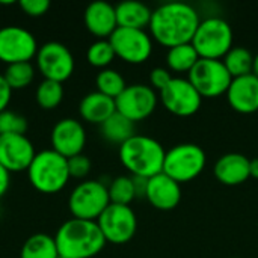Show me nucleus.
I'll use <instances>...</instances> for the list:
<instances>
[{
    "label": "nucleus",
    "mask_w": 258,
    "mask_h": 258,
    "mask_svg": "<svg viewBox=\"0 0 258 258\" xmlns=\"http://www.w3.org/2000/svg\"><path fill=\"white\" fill-rule=\"evenodd\" d=\"M201 23L194 6L184 2H168L153 11L150 30L156 41L166 47L192 42Z\"/></svg>",
    "instance_id": "nucleus-1"
},
{
    "label": "nucleus",
    "mask_w": 258,
    "mask_h": 258,
    "mask_svg": "<svg viewBox=\"0 0 258 258\" xmlns=\"http://www.w3.org/2000/svg\"><path fill=\"white\" fill-rule=\"evenodd\" d=\"M60 258H92L107 243L97 221L71 218L54 236Z\"/></svg>",
    "instance_id": "nucleus-2"
},
{
    "label": "nucleus",
    "mask_w": 258,
    "mask_h": 258,
    "mask_svg": "<svg viewBox=\"0 0 258 258\" xmlns=\"http://www.w3.org/2000/svg\"><path fill=\"white\" fill-rule=\"evenodd\" d=\"M166 151L159 141L145 135H135L119 145V160L136 177L150 178L163 172Z\"/></svg>",
    "instance_id": "nucleus-3"
},
{
    "label": "nucleus",
    "mask_w": 258,
    "mask_h": 258,
    "mask_svg": "<svg viewBox=\"0 0 258 258\" xmlns=\"http://www.w3.org/2000/svg\"><path fill=\"white\" fill-rule=\"evenodd\" d=\"M27 178L30 184L41 194H57L70 181L68 159L54 150H42L35 154Z\"/></svg>",
    "instance_id": "nucleus-4"
},
{
    "label": "nucleus",
    "mask_w": 258,
    "mask_h": 258,
    "mask_svg": "<svg viewBox=\"0 0 258 258\" xmlns=\"http://www.w3.org/2000/svg\"><path fill=\"white\" fill-rule=\"evenodd\" d=\"M233 29L230 23L221 17H210L201 20L194 38L192 45L200 57L222 59L233 47Z\"/></svg>",
    "instance_id": "nucleus-5"
},
{
    "label": "nucleus",
    "mask_w": 258,
    "mask_h": 258,
    "mask_svg": "<svg viewBox=\"0 0 258 258\" xmlns=\"http://www.w3.org/2000/svg\"><path fill=\"white\" fill-rule=\"evenodd\" d=\"M109 204L107 186L98 180H85L79 183L68 198V209L73 218L85 221H97Z\"/></svg>",
    "instance_id": "nucleus-6"
},
{
    "label": "nucleus",
    "mask_w": 258,
    "mask_h": 258,
    "mask_svg": "<svg viewBox=\"0 0 258 258\" xmlns=\"http://www.w3.org/2000/svg\"><path fill=\"white\" fill-rule=\"evenodd\" d=\"M206 153L197 144H178L166 151L163 172L178 183L198 177L206 166Z\"/></svg>",
    "instance_id": "nucleus-7"
},
{
    "label": "nucleus",
    "mask_w": 258,
    "mask_h": 258,
    "mask_svg": "<svg viewBox=\"0 0 258 258\" xmlns=\"http://www.w3.org/2000/svg\"><path fill=\"white\" fill-rule=\"evenodd\" d=\"M189 82L201 94V97H218L227 94L233 80L222 59L200 57L189 71Z\"/></svg>",
    "instance_id": "nucleus-8"
},
{
    "label": "nucleus",
    "mask_w": 258,
    "mask_h": 258,
    "mask_svg": "<svg viewBox=\"0 0 258 258\" xmlns=\"http://www.w3.org/2000/svg\"><path fill=\"white\" fill-rule=\"evenodd\" d=\"M97 224L106 239L113 245H124L133 239L138 230V218L130 206L109 204L97 219Z\"/></svg>",
    "instance_id": "nucleus-9"
},
{
    "label": "nucleus",
    "mask_w": 258,
    "mask_h": 258,
    "mask_svg": "<svg viewBox=\"0 0 258 258\" xmlns=\"http://www.w3.org/2000/svg\"><path fill=\"white\" fill-rule=\"evenodd\" d=\"M35 59L36 68L45 80L63 83L74 73V56L71 50L57 41L42 44Z\"/></svg>",
    "instance_id": "nucleus-10"
},
{
    "label": "nucleus",
    "mask_w": 258,
    "mask_h": 258,
    "mask_svg": "<svg viewBox=\"0 0 258 258\" xmlns=\"http://www.w3.org/2000/svg\"><path fill=\"white\" fill-rule=\"evenodd\" d=\"M35 36L24 27L6 26L0 29V60L6 65L30 62L38 53Z\"/></svg>",
    "instance_id": "nucleus-11"
},
{
    "label": "nucleus",
    "mask_w": 258,
    "mask_h": 258,
    "mask_svg": "<svg viewBox=\"0 0 258 258\" xmlns=\"http://www.w3.org/2000/svg\"><path fill=\"white\" fill-rule=\"evenodd\" d=\"M109 41L115 54L128 63H142L153 51V41L145 29L116 27Z\"/></svg>",
    "instance_id": "nucleus-12"
},
{
    "label": "nucleus",
    "mask_w": 258,
    "mask_h": 258,
    "mask_svg": "<svg viewBox=\"0 0 258 258\" xmlns=\"http://www.w3.org/2000/svg\"><path fill=\"white\" fill-rule=\"evenodd\" d=\"M116 112L128 118L130 121H142L150 116L157 106V95L148 85L133 83L115 98Z\"/></svg>",
    "instance_id": "nucleus-13"
},
{
    "label": "nucleus",
    "mask_w": 258,
    "mask_h": 258,
    "mask_svg": "<svg viewBox=\"0 0 258 258\" xmlns=\"http://www.w3.org/2000/svg\"><path fill=\"white\" fill-rule=\"evenodd\" d=\"M163 106L177 116H190L198 112L203 103L201 94L189 82V79L172 77V80L160 91Z\"/></svg>",
    "instance_id": "nucleus-14"
},
{
    "label": "nucleus",
    "mask_w": 258,
    "mask_h": 258,
    "mask_svg": "<svg viewBox=\"0 0 258 258\" xmlns=\"http://www.w3.org/2000/svg\"><path fill=\"white\" fill-rule=\"evenodd\" d=\"M36 151L26 135H0V165L9 172L27 171Z\"/></svg>",
    "instance_id": "nucleus-15"
},
{
    "label": "nucleus",
    "mask_w": 258,
    "mask_h": 258,
    "mask_svg": "<svg viewBox=\"0 0 258 258\" xmlns=\"http://www.w3.org/2000/svg\"><path fill=\"white\" fill-rule=\"evenodd\" d=\"M51 150L71 159L82 154L86 144V130L83 124L74 118H63L57 121L51 130Z\"/></svg>",
    "instance_id": "nucleus-16"
},
{
    "label": "nucleus",
    "mask_w": 258,
    "mask_h": 258,
    "mask_svg": "<svg viewBox=\"0 0 258 258\" xmlns=\"http://www.w3.org/2000/svg\"><path fill=\"white\" fill-rule=\"evenodd\" d=\"M145 198L159 210H172L181 200V186L165 172L148 178Z\"/></svg>",
    "instance_id": "nucleus-17"
},
{
    "label": "nucleus",
    "mask_w": 258,
    "mask_h": 258,
    "mask_svg": "<svg viewBox=\"0 0 258 258\" xmlns=\"http://www.w3.org/2000/svg\"><path fill=\"white\" fill-rule=\"evenodd\" d=\"M230 106L240 113H254L258 110V77L251 73L234 77L227 91Z\"/></svg>",
    "instance_id": "nucleus-18"
},
{
    "label": "nucleus",
    "mask_w": 258,
    "mask_h": 258,
    "mask_svg": "<svg viewBox=\"0 0 258 258\" xmlns=\"http://www.w3.org/2000/svg\"><path fill=\"white\" fill-rule=\"evenodd\" d=\"M83 20L86 29L98 39H109L118 27L115 6L103 0L89 3L85 9Z\"/></svg>",
    "instance_id": "nucleus-19"
},
{
    "label": "nucleus",
    "mask_w": 258,
    "mask_h": 258,
    "mask_svg": "<svg viewBox=\"0 0 258 258\" xmlns=\"http://www.w3.org/2000/svg\"><path fill=\"white\" fill-rule=\"evenodd\" d=\"M215 177L228 186L245 183L249 175V159L240 153H228L221 156L213 166Z\"/></svg>",
    "instance_id": "nucleus-20"
},
{
    "label": "nucleus",
    "mask_w": 258,
    "mask_h": 258,
    "mask_svg": "<svg viewBox=\"0 0 258 258\" xmlns=\"http://www.w3.org/2000/svg\"><path fill=\"white\" fill-rule=\"evenodd\" d=\"M116 112V106H115V100L98 92H89L86 94L80 104H79V113L80 116L91 122V124H98L101 125L107 118H110L113 113Z\"/></svg>",
    "instance_id": "nucleus-21"
},
{
    "label": "nucleus",
    "mask_w": 258,
    "mask_h": 258,
    "mask_svg": "<svg viewBox=\"0 0 258 258\" xmlns=\"http://www.w3.org/2000/svg\"><path fill=\"white\" fill-rule=\"evenodd\" d=\"M118 27H130V29H145L150 26L153 11L142 2L138 0H125L115 6Z\"/></svg>",
    "instance_id": "nucleus-22"
},
{
    "label": "nucleus",
    "mask_w": 258,
    "mask_h": 258,
    "mask_svg": "<svg viewBox=\"0 0 258 258\" xmlns=\"http://www.w3.org/2000/svg\"><path fill=\"white\" fill-rule=\"evenodd\" d=\"M101 135L106 141L112 144L122 145L125 141H128L132 136H135V122L121 115L119 112H115L110 118H107L101 125Z\"/></svg>",
    "instance_id": "nucleus-23"
},
{
    "label": "nucleus",
    "mask_w": 258,
    "mask_h": 258,
    "mask_svg": "<svg viewBox=\"0 0 258 258\" xmlns=\"http://www.w3.org/2000/svg\"><path fill=\"white\" fill-rule=\"evenodd\" d=\"M20 258H60L54 237L38 233L30 236L21 246Z\"/></svg>",
    "instance_id": "nucleus-24"
},
{
    "label": "nucleus",
    "mask_w": 258,
    "mask_h": 258,
    "mask_svg": "<svg viewBox=\"0 0 258 258\" xmlns=\"http://www.w3.org/2000/svg\"><path fill=\"white\" fill-rule=\"evenodd\" d=\"M224 63L231 74V77H240L252 73L254 68V54L246 48L240 45H233L230 51L224 56Z\"/></svg>",
    "instance_id": "nucleus-25"
},
{
    "label": "nucleus",
    "mask_w": 258,
    "mask_h": 258,
    "mask_svg": "<svg viewBox=\"0 0 258 258\" xmlns=\"http://www.w3.org/2000/svg\"><path fill=\"white\" fill-rule=\"evenodd\" d=\"M198 59H200V54L192 45V42L174 45L168 50V54H166L168 67L174 71L189 73L194 68V65L198 62Z\"/></svg>",
    "instance_id": "nucleus-26"
},
{
    "label": "nucleus",
    "mask_w": 258,
    "mask_h": 258,
    "mask_svg": "<svg viewBox=\"0 0 258 258\" xmlns=\"http://www.w3.org/2000/svg\"><path fill=\"white\" fill-rule=\"evenodd\" d=\"M36 103L44 110L56 109L63 100V86L59 82L53 80H42L36 88Z\"/></svg>",
    "instance_id": "nucleus-27"
},
{
    "label": "nucleus",
    "mask_w": 258,
    "mask_h": 258,
    "mask_svg": "<svg viewBox=\"0 0 258 258\" xmlns=\"http://www.w3.org/2000/svg\"><path fill=\"white\" fill-rule=\"evenodd\" d=\"M3 77L9 88L14 89H23L27 88L33 79H35V68L30 62H18V63H11L6 67Z\"/></svg>",
    "instance_id": "nucleus-28"
},
{
    "label": "nucleus",
    "mask_w": 258,
    "mask_h": 258,
    "mask_svg": "<svg viewBox=\"0 0 258 258\" xmlns=\"http://www.w3.org/2000/svg\"><path fill=\"white\" fill-rule=\"evenodd\" d=\"M95 85H97V91L110 97V98H116L127 86L124 77L121 76V73H118L116 70L112 68H104L101 70L97 77H95Z\"/></svg>",
    "instance_id": "nucleus-29"
},
{
    "label": "nucleus",
    "mask_w": 258,
    "mask_h": 258,
    "mask_svg": "<svg viewBox=\"0 0 258 258\" xmlns=\"http://www.w3.org/2000/svg\"><path fill=\"white\" fill-rule=\"evenodd\" d=\"M109 198L112 204H121V206H130V203L136 198L133 178L127 175H119L112 180V183L107 186Z\"/></svg>",
    "instance_id": "nucleus-30"
},
{
    "label": "nucleus",
    "mask_w": 258,
    "mask_h": 258,
    "mask_svg": "<svg viewBox=\"0 0 258 258\" xmlns=\"http://www.w3.org/2000/svg\"><path fill=\"white\" fill-rule=\"evenodd\" d=\"M116 57L115 50L110 44L109 39H97L95 42H92L86 51V59L92 67L97 68H107L112 60Z\"/></svg>",
    "instance_id": "nucleus-31"
},
{
    "label": "nucleus",
    "mask_w": 258,
    "mask_h": 258,
    "mask_svg": "<svg viewBox=\"0 0 258 258\" xmlns=\"http://www.w3.org/2000/svg\"><path fill=\"white\" fill-rule=\"evenodd\" d=\"M27 119L12 110L0 113V135H26Z\"/></svg>",
    "instance_id": "nucleus-32"
},
{
    "label": "nucleus",
    "mask_w": 258,
    "mask_h": 258,
    "mask_svg": "<svg viewBox=\"0 0 258 258\" xmlns=\"http://www.w3.org/2000/svg\"><path fill=\"white\" fill-rule=\"evenodd\" d=\"M91 166H92V163H91L89 157L85 156L83 153L68 159V171H70L71 178H85L89 174Z\"/></svg>",
    "instance_id": "nucleus-33"
},
{
    "label": "nucleus",
    "mask_w": 258,
    "mask_h": 258,
    "mask_svg": "<svg viewBox=\"0 0 258 258\" xmlns=\"http://www.w3.org/2000/svg\"><path fill=\"white\" fill-rule=\"evenodd\" d=\"M18 6L29 17H42L50 9V2L47 0H20Z\"/></svg>",
    "instance_id": "nucleus-34"
},
{
    "label": "nucleus",
    "mask_w": 258,
    "mask_h": 258,
    "mask_svg": "<svg viewBox=\"0 0 258 258\" xmlns=\"http://www.w3.org/2000/svg\"><path fill=\"white\" fill-rule=\"evenodd\" d=\"M172 80V76L171 73L166 70V68H162V67H156L151 70L150 73V82L154 88H157L159 91H162L169 82Z\"/></svg>",
    "instance_id": "nucleus-35"
},
{
    "label": "nucleus",
    "mask_w": 258,
    "mask_h": 258,
    "mask_svg": "<svg viewBox=\"0 0 258 258\" xmlns=\"http://www.w3.org/2000/svg\"><path fill=\"white\" fill-rule=\"evenodd\" d=\"M11 97H12V89L6 83L3 74H0V113L8 110V106L11 103Z\"/></svg>",
    "instance_id": "nucleus-36"
},
{
    "label": "nucleus",
    "mask_w": 258,
    "mask_h": 258,
    "mask_svg": "<svg viewBox=\"0 0 258 258\" xmlns=\"http://www.w3.org/2000/svg\"><path fill=\"white\" fill-rule=\"evenodd\" d=\"M132 178H133L136 197H145L147 186H148V178H145V177H136V175H132Z\"/></svg>",
    "instance_id": "nucleus-37"
},
{
    "label": "nucleus",
    "mask_w": 258,
    "mask_h": 258,
    "mask_svg": "<svg viewBox=\"0 0 258 258\" xmlns=\"http://www.w3.org/2000/svg\"><path fill=\"white\" fill-rule=\"evenodd\" d=\"M9 186H11V174L0 165V198L5 197Z\"/></svg>",
    "instance_id": "nucleus-38"
},
{
    "label": "nucleus",
    "mask_w": 258,
    "mask_h": 258,
    "mask_svg": "<svg viewBox=\"0 0 258 258\" xmlns=\"http://www.w3.org/2000/svg\"><path fill=\"white\" fill-rule=\"evenodd\" d=\"M249 175L254 178H258V157L249 160Z\"/></svg>",
    "instance_id": "nucleus-39"
},
{
    "label": "nucleus",
    "mask_w": 258,
    "mask_h": 258,
    "mask_svg": "<svg viewBox=\"0 0 258 258\" xmlns=\"http://www.w3.org/2000/svg\"><path fill=\"white\" fill-rule=\"evenodd\" d=\"M252 73L258 77V53L254 56V68H252Z\"/></svg>",
    "instance_id": "nucleus-40"
},
{
    "label": "nucleus",
    "mask_w": 258,
    "mask_h": 258,
    "mask_svg": "<svg viewBox=\"0 0 258 258\" xmlns=\"http://www.w3.org/2000/svg\"><path fill=\"white\" fill-rule=\"evenodd\" d=\"M233 258H239V257H233Z\"/></svg>",
    "instance_id": "nucleus-41"
}]
</instances>
